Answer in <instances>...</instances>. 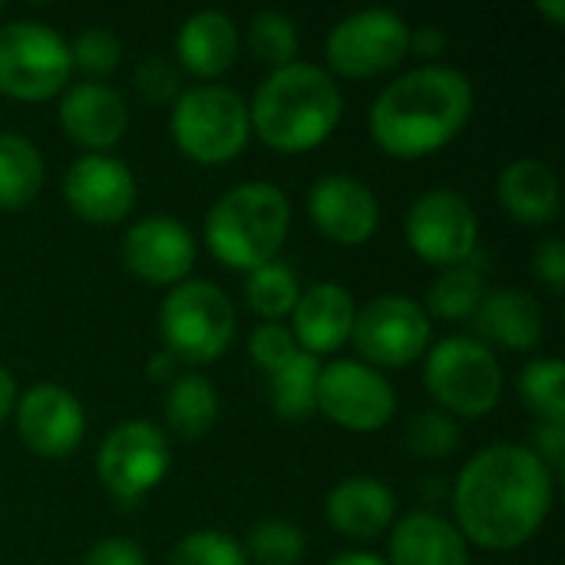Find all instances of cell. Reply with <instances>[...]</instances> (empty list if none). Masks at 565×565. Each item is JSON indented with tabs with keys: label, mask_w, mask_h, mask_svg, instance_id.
Instances as JSON below:
<instances>
[{
	"label": "cell",
	"mask_w": 565,
	"mask_h": 565,
	"mask_svg": "<svg viewBox=\"0 0 565 565\" xmlns=\"http://www.w3.org/2000/svg\"><path fill=\"white\" fill-rule=\"evenodd\" d=\"M553 480L530 447L493 444L480 450L454 490L457 530L483 550L530 543L553 510Z\"/></svg>",
	"instance_id": "1"
},
{
	"label": "cell",
	"mask_w": 565,
	"mask_h": 565,
	"mask_svg": "<svg viewBox=\"0 0 565 565\" xmlns=\"http://www.w3.org/2000/svg\"><path fill=\"white\" fill-rule=\"evenodd\" d=\"M473 86L460 70L420 66L397 76L371 106L374 142L397 159H420L444 149L467 126Z\"/></svg>",
	"instance_id": "2"
},
{
	"label": "cell",
	"mask_w": 565,
	"mask_h": 565,
	"mask_svg": "<svg viewBox=\"0 0 565 565\" xmlns=\"http://www.w3.org/2000/svg\"><path fill=\"white\" fill-rule=\"evenodd\" d=\"M341 89L328 70L315 63H288L271 70L248 106V122L278 152H305L321 146L341 122Z\"/></svg>",
	"instance_id": "3"
},
{
	"label": "cell",
	"mask_w": 565,
	"mask_h": 565,
	"mask_svg": "<svg viewBox=\"0 0 565 565\" xmlns=\"http://www.w3.org/2000/svg\"><path fill=\"white\" fill-rule=\"evenodd\" d=\"M291 225V205L271 182H242L215 199L205 215V242L212 255L238 271L275 262Z\"/></svg>",
	"instance_id": "4"
},
{
	"label": "cell",
	"mask_w": 565,
	"mask_h": 565,
	"mask_svg": "<svg viewBox=\"0 0 565 565\" xmlns=\"http://www.w3.org/2000/svg\"><path fill=\"white\" fill-rule=\"evenodd\" d=\"M162 351L185 364H212L235 338V308L212 281H182L159 305Z\"/></svg>",
	"instance_id": "5"
},
{
	"label": "cell",
	"mask_w": 565,
	"mask_h": 565,
	"mask_svg": "<svg viewBox=\"0 0 565 565\" xmlns=\"http://www.w3.org/2000/svg\"><path fill=\"white\" fill-rule=\"evenodd\" d=\"M248 132V103L228 86L202 83L179 93L172 103L175 146L202 166L232 162L245 149Z\"/></svg>",
	"instance_id": "6"
},
{
	"label": "cell",
	"mask_w": 565,
	"mask_h": 565,
	"mask_svg": "<svg viewBox=\"0 0 565 565\" xmlns=\"http://www.w3.org/2000/svg\"><path fill=\"white\" fill-rule=\"evenodd\" d=\"M424 384L450 414L483 417L500 404L503 371L497 354L477 338H444L427 354Z\"/></svg>",
	"instance_id": "7"
},
{
	"label": "cell",
	"mask_w": 565,
	"mask_h": 565,
	"mask_svg": "<svg viewBox=\"0 0 565 565\" xmlns=\"http://www.w3.org/2000/svg\"><path fill=\"white\" fill-rule=\"evenodd\" d=\"M70 43L46 23L10 20L0 26V93L36 103L56 96L70 79Z\"/></svg>",
	"instance_id": "8"
},
{
	"label": "cell",
	"mask_w": 565,
	"mask_h": 565,
	"mask_svg": "<svg viewBox=\"0 0 565 565\" xmlns=\"http://www.w3.org/2000/svg\"><path fill=\"white\" fill-rule=\"evenodd\" d=\"M411 26L387 7H367L338 20L324 40V53L334 73L348 79H371L407 60Z\"/></svg>",
	"instance_id": "9"
},
{
	"label": "cell",
	"mask_w": 565,
	"mask_h": 565,
	"mask_svg": "<svg viewBox=\"0 0 565 565\" xmlns=\"http://www.w3.org/2000/svg\"><path fill=\"white\" fill-rule=\"evenodd\" d=\"M172 463L166 434L149 420H126L106 434L96 454L103 487L119 503H132L162 483Z\"/></svg>",
	"instance_id": "10"
},
{
	"label": "cell",
	"mask_w": 565,
	"mask_h": 565,
	"mask_svg": "<svg viewBox=\"0 0 565 565\" xmlns=\"http://www.w3.org/2000/svg\"><path fill=\"white\" fill-rule=\"evenodd\" d=\"M404 232L417 258L450 268V265L467 262L477 252L480 222H477L473 205L460 192L430 189L411 205Z\"/></svg>",
	"instance_id": "11"
},
{
	"label": "cell",
	"mask_w": 565,
	"mask_h": 565,
	"mask_svg": "<svg viewBox=\"0 0 565 565\" xmlns=\"http://www.w3.org/2000/svg\"><path fill=\"white\" fill-rule=\"evenodd\" d=\"M318 411L344 430L374 434L391 424L397 397L391 381L361 361H334L318 374Z\"/></svg>",
	"instance_id": "12"
},
{
	"label": "cell",
	"mask_w": 565,
	"mask_h": 565,
	"mask_svg": "<svg viewBox=\"0 0 565 565\" xmlns=\"http://www.w3.org/2000/svg\"><path fill=\"white\" fill-rule=\"evenodd\" d=\"M358 351L377 367H404L430 344V315L404 295H381L364 305L351 331Z\"/></svg>",
	"instance_id": "13"
},
{
	"label": "cell",
	"mask_w": 565,
	"mask_h": 565,
	"mask_svg": "<svg viewBox=\"0 0 565 565\" xmlns=\"http://www.w3.org/2000/svg\"><path fill=\"white\" fill-rule=\"evenodd\" d=\"M17 430L26 450L46 460H60L83 444L86 414L66 387L33 384L23 397H17Z\"/></svg>",
	"instance_id": "14"
},
{
	"label": "cell",
	"mask_w": 565,
	"mask_h": 565,
	"mask_svg": "<svg viewBox=\"0 0 565 565\" xmlns=\"http://www.w3.org/2000/svg\"><path fill=\"white\" fill-rule=\"evenodd\" d=\"M63 195L79 218L113 225L126 218L136 205V175L116 156L86 152L66 169Z\"/></svg>",
	"instance_id": "15"
},
{
	"label": "cell",
	"mask_w": 565,
	"mask_h": 565,
	"mask_svg": "<svg viewBox=\"0 0 565 565\" xmlns=\"http://www.w3.org/2000/svg\"><path fill=\"white\" fill-rule=\"evenodd\" d=\"M122 265L149 285L182 281L195 265V235L169 215L139 218L122 235Z\"/></svg>",
	"instance_id": "16"
},
{
	"label": "cell",
	"mask_w": 565,
	"mask_h": 565,
	"mask_svg": "<svg viewBox=\"0 0 565 565\" xmlns=\"http://www.w3.org/2000/svg\"><path fill=\"white\" fill-rule=\"evenodd\" d=\"M311 222L334 245H364L381 222L374 192L354 175H321L308 195Z\"/></svg>",
	"instance_id": "17"
},
{
	"label": "cell",
	"mask_w": 565,
	"mask_h": 565,
	"mask_svg": "<svg viewBox=\"0 0 565 565\" xmlns=\"http://www.w3.org/2000/svg\"><path fill=\"white\" fill-rule=\"evenodd\" d=\"M56 116H60L63 132L89 152H106L109 146L122 139L129 126L126 99L113 86L96 83V79L70 86L60 99Z\"/></svg>",
	"instance_id": "18"
},
{
	"label": "cell",
	"mask_w": 565,
	"mask_h": 565,
	"mask_svg": "<svg viewBox=\"0 0 565 565\" xmlns=\"http://www.w3.org/2000/svg\"><path fill=\"white\" fill-rule=\"evenodd\" d=\"M354 298L348 288L334 285V281H321L311 285L295 311H291V334L301 344L305 354H331L341 344H348L351 331H354Z\"/></svg>",
	"instance_id": "19"
},
{
	"label": "cell",
	"mask_w": 565,
	"mask_h": 565,
	"mask_svg": "<svg viewBox=\"0 0 565 565\" xmlns=\"http://www.w3.org/2000/svg\"><path fill=\"white\" fill-rule=\"evenodd\" d=\"M480 344H500L507 351H533L543 338V305L520 288H500L487 295L470 318Z\"/></svg>",
	"instance_id": "20"
},
{
	"label": "cell",
	"mask_w": 565,
	"mask_h": 565,
	"mask_svg": "<svg viewBox=\"0 0 565 565\" xmlns=\"http://www.w3.org/2000/svg\"><path fill=\"white\" fill-rule=\"evenodd\" d=\"M394 510H397L394 493L381 480H371V477L341 480L328 493V503H324V513H328L331 526L341 536H351V540L381 536L394 523Z\"/></svg>",
	"instance_id": "21"
},
{
	"label": "cell",
	"mask_w": 565,
	"mask_h": 565,
	"mask_svg": "<svg viewBox=\"0 0 565 565\" xmlns=\"http://www.w3.org/2000/svg\"><path fill=\"white\" fill-rule=\"evenodd\" d=\"M391 565H470V550L450 520L420 510L394 526Z\"/></svg>",
	"instance_id": "22"
},
{
	"label": "cell",
	"mask_w": 565,
	"mask_h": 565,
	"mask_svg": "<svg viewBox=\"0 0 565 565\" xmlns=\"http://www.w3.org/2000/svg\"><path fill=\"white\" fill-rule=\"evenodd\" d=\"M175 53L192 76L212 79L225 73L238 56V26L222 10H195L179 26Z\"/></svg>",
	"instance_id": "23"
},
{
	"label": "cell",
	"mask_w": 565,
	"mask_h": 565,
	"mask_svg": "<svg viewBox=\"0 0 565 565\" xmlns=\"http://www.w3.org/2000/svg\"><path fill=\"white\" fill-rule=\"evenodd\" d=\"M500 205L526 225H546L559 212V179L540 159H516L497 179Z\"/></svg>",
	"instance_id": "24"
},
{
	"label": "cell",
	"mask_w": 565,
	"mask_h": 565,
	"mask_svg": "<svg viewBox=\"0 0 565 565\" xmlns=\"http://www.w3.org/2000/svg\"><path fill=\"white\" fill-rule=\"evenodd\" d=\"M483 255H470L460 265L444 268L430 291H427V308L444 318V321H470L480 308V301L487 298V271L490 265H483Z\"/></svg>",
	"instance_id": "25"
},
{
	"label": "cell",
	"mask_w": 565,
	"mask_h": 565,
	"mask_svg": "<svg viewBox=\"0 0 565 565\" xmlns=\"http://www.w3.org/2000/svg\"><path fill=\"white\" fill-rule=\"evenodd\" d=\"M43 189V156L20 132H0V209H26Z\"/></svg>",
	"instance_id": "26"
},
{
	"label": "cell",
	"mask_w": 565,
	"mask_h": 565,
	"mask_svg": "<svg viewBox=\"0 0 565 565\" xmlns=\"http://www.w3.org/2000/svg\"><path fill=\"white\" fill-rule=\"evenodd\" d=\"M318 374L321 361L315 354L298 351L288 364L268 374V401L281 420H308L318 411Z\"/></svg>",
	"instance_id": "27"
},
{
	"label": "cell",
	"mask_w": 565,
	"mask_h": 565,
	"mask_svg": "<svg viewBox=\"0 0 565 565\" xmlns=\"http://www.w3.org/2000/svg\"><path fill=\"white\" fill-rule=\"evenodd\" d=\"M215 417H218V394L209 377L185 374L172 381L169 397H166V420L179 437L185 440L205 437Z\"/></svg>",
	"instance_id": "28"
},
{
	"label": "cell",
	"mask_w": 565,
	"mask_h": 565,
	"mask_svg": "<svg viewBox=\"0 0 565 565\" xmlns=\"http://www.w3.org/2000/svg\"><path fill=\"white\" fill-rule=\"evenodd\" d=\"M245 298L252 305L255 315L268 318V321H278V318H288L301 298V288H298V275L285 265V262H268L255 271H248L245 278Z\"/></svg>",
	"instance_id": "29"
},
{
	"label": "cell",
	"mask_w": 565,
	"mask_h": 565,
	"mask_svg": "<svg viewBox=\"0 0 565 565\" xmlns=\"http://www.w3.org/2000/svg\"><path fill=\"white\" fill-rule=\"evenodd\" d=\"M520 397L543 424H565V364L559 358H543L523 367Z\"/></svg>",
	"instance_id": "30"
},
{
	"label": "cell",
	"mask_w": 565,
	"mask_h": 565,
	"mask_svg": "<svg viewBox=\"0 0 565 565\" xmlns=\"http://www.w3.org/2000/svg\"><path fill=\"white\" fill-rule=\"evenodd\" d=\"M248 46L262 63H268L271 70H281V66L295 63L298 26L281 10H258L248 23Z\"/></svg>",
	"instance_id": "31"
},
{
	"label": "cell",
	"mask_w": 565,
	"mask_h": 565,
	"mask_svg": "<svg viewBox=\"0 0 565 565\" xmlns=\"http://www.w3.org/2000/svg\"><path fill=\"white\" fill-rule=\"evenodd\" d=\"M248 556L258 565H298L305 556V536L288 520H262L248 536Z\"/></svg>",
	"instance_id": "32"
},
{
	"label": "cell",
	"mask_w": 565,
	"mask_h": 565,
	"mask_svg": "<svg viewBox=\"0 0 565 565\" xmlns=\"http://www.w3.org/2000/svg\"><path fill=\"white\" fill-rule=\"evenodd\" d=\"M460 447V427L444 411H424L407 424V450L420 460H444Z\"/></svg>",
	"instance_id": "33"
},
{
	"label": "cell",
	"mask_w": 565,
	"mask_h": 565,
	"mask_svg": "<svg viewBox=\"0 0 565 565\" xmlns=\"http://www.w3.org/2000/svg\"><path fill=\"white\" fill-rule=\"evenodd\" d=\"M166 565H248V556L228 533L199 530L172 550Z\"/></svg>",
	"instance_id": "34"
},
{
	"label": "cell",
	"mask_w": 565,
	"mask_h": 565,
	"mask_svg": "<svg viewBox=\"0 0 565 565\" xmlns=\"http://www.w3.org/2000/svg\"><path fill=\"white\" fill-rule=\"evenodd\" d=\"M119 56H122V43L106 26H86L70 43V63L76 70H83L86 76H106V73H113L116 63H119Z\"/></svg>",
	"instance_id": "35"
},
{
	"label": "cell",
	"mask_w": 565,
	"mask_h": 565,
	"mask_svg": "<svg viewBox=\"0 0 565 565\" xmlns=\"http://www.w3.org/2000/svg\"><path fill=\"white\" fill-rule=\"evenodd\" d=\"M136 93L149 103V106H166V103H175L179 99V70L162 60V56H146L139 60L136 66Z\"/></svg>",
	"instance_id": "36"
},
{
	"label": "cell",
	"mask_w": 565,
	"mask_h": 565,
	"mask_svg": "<svg viewBox=\"0 0 565 565\" xmlns=\"http://www.w3.org/2000/svg\"><path fill=\"white\" fill-rule=\"evenodd\" d=\"M248 351H252V361L271 374V371H278L281 364H288L301 348H298L295 334H291L285 324H278V321H265V324H258V328L252 331Z\"/></svg>",
	"instance_id": "37"
},
{
	"label": "cell",
	"mask_w": 565,
	"mask_h": 565,
	"mask_svg": "<svg viewBox=\"0 0 565 565\" xmlns=\"http://www.w3.org/2000/svg\"><path fill=\"white\" fill-rule=\"evenodd\" d=\"M533 275L550 285V291H563L565 285V248L559 238H546L533 252Z\"/></svg>",
	"instance_id": "38"
},
{
	"label": "cell",
	"mask_w": 565,
	"mask_h": 565,
	"mask_svg": "<svg viewBox=\"0 0 565 565\" xmlns=\"http://www.w3.org/2000/svg\"><path fill=\"white\" fill-rule=\"evenodd\" d=\"M540 463L559 477L563 473V457H565V424H540L536 434H533V447H530Z\"/></svg>",
	"instance_id": "39"
},
{
	"label": "cell",
	"mask_w": 565,
	"mask_h": 565,
	"mask_svg": "<svg viewBox=\"0 0 565 565\" xmlns=\"http://www.w3.org/2000/svg\"><path fill=\"white\" fill-rule=\"evenodd\" d=\"M83 565H146V553L139 543L132 540H122V536H113V540H103L96 543Z\"/></svg>",
	"instance_id": "40"
},
{
	"label": "cell",
	"mask_w": 565,
	"mask_h": 565,
	"mask_svg": "<svg viewBox=\"0 0 565 565\" xmlns=\"http://www.w3.org/2000/svg\"><path fill=\"white\" fill-rule=\"evenodd\" d=\"M447 50V33L434 23H424L417 30H411V43H407V53L420 56V60H437L440 53Z\"/></svg>",
	"instance_id": "41"
},
{
	"label": "cell",
	"mask_w": 565,
	"mask_h": 565,
	"mask_svg": "<svg viewBox=\"0 0 565 565\" xmlns=\"http://www.w3.org/2000/svg\"><path fill=\"white\" fill-rule=\"evenodd\" d=\"M175 371H179V361H175L169 351H156V354L149 358V377H152L156 384H172V381H175Z\"/></svg>",
	"instance_id": "42"
},
{
	"label": "cell",
	"mask_w": 565,
	"mask_h": 565,
	"mask_svg": "<svg viewBox=\"0 0 565 565\" xmlns=\"http://www.w3.org/2000/svg\"><path fill=\"white\" fill-rule=\"evenodd\" d=\"M13 404H17V384H13L10 371L0 367V424L7 420V414L13 411Z\"/></svg>",
	"instance_id": "43"
},
{
	"label": "cell",
	"mask_w": 565,
	"mask_h": 565,
	"mask_svg": "<svg viewBox=\"0 0 565 565\" xmlns=\"http://www.w3.org/2000/svg\"><path fill=\"white\" fill-rule=\"evenodd\" d=\"M328 565H387L384 559H377L374 553H338Z\"/></svg>",
	"instance_id": "44"
},
{
	"label": "cell",
	"mask_w": 565,
	"mask_h": 565,
	"mask_svg": "<svg viewBox=\"0 0 565 565\" xmlns=\"http://www.w3.org/2000/svg\"><path fill=\"white\" fill-rule=\"evenodd\" d=\"M540 10H543V13H550V17H553L556 23H563V20H565V3H563V0H540Z\"/></svg>",
	"instance_id": "45"
},
{
	"label": "cell",
	"mask_w": 565,
	"mask_h": 565,
	"mask_svg": "<svg viewBox=\"0 0 565 565\" xmlns=\"http://www.w3.org/2000/svg\"><path fill=\"white\" fill-rule=\"evenodd\" d=\"M0 13H3V3H0Z\"/></svg>",
	"instance_id": "46"
}]
</instances>
